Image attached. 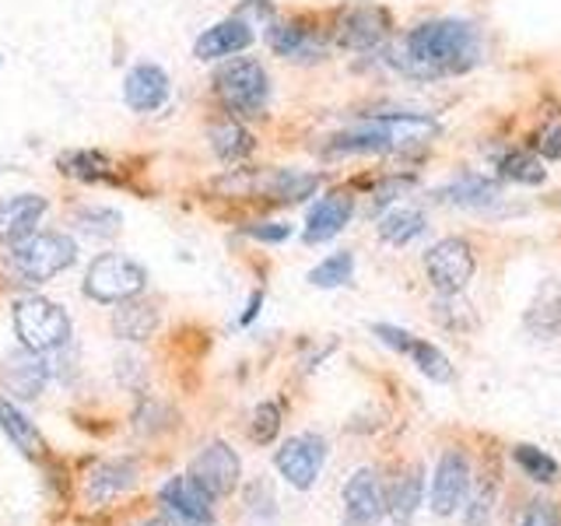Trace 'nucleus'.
<instances>
[{"instance_id":"1","label":"nucleus","mask_w":561,"mask_h":526,"mask_svg":"<svg viewBox=\"0 0 561 526\" xmlns=\"http://www.w3.org/2000/svg\"><path fill=\"white\" fill-rule=\"evenodd\" d=\"M481 60V35L460 18H432L417 25L403 39V53L397 64L411 78H449L463 75Z\"/></svg>"},{"instance_id":"2","label":"nucleus","mask_w":561,"mask_h":526,"mask_svg":"<svg viewBox=\"0 0 561 526\" xmlns=\"http://www.w3.org/2000/svg\"><path fill=\"white\" fill-rule=\"evenodd\" d=\"M78 263V242L64 232H32L22 242H11L4 250V271L11 285L39 288L57 274Z\"/></svg>"},{"instance_id":"3","label":"nucleus","mask_w":561,"mask_h":526,"mask_svg":"<svg viewBox=\"0 0 561 526\" xmlns=\"http://www.w3.org/2000/svg\"><path fill=\"white\" fill-rule=\"evenodd\" d=\"M215 92H218L221 105L228 110V116L256 119V116H263V110H267L271 78H267V70H263L260 60H253V57H232L228 64L218 67Z\"/></svg>"},{"instance_id":"4","label":"nucleus","mask_w":561,"mask_h":526,"mask_svg":"<svg viewBox=\"0 0 561 526\" xmlns=\"http://www.w3.org/2000/svg\"><path fill=\"white\" fill-rule=\"evenodd\" d=\"M14 320V333L22 347L39 351V355H49V351H60L70 341V316L64 312V306L49 302L43 295H25L18 298L11 309Z\"/></svg>"},{"instance_id":"5","label":"nucleus","mask_w":561,"mask_h":526,"mask_svg":"<svg viewBox=\"0 0 561 526\" xmlns=\"http://www.w3.org/2000/svg\"><path fill=\"white\" fill-rule=\"evenodd\" d=\"M148 288V271L123 253H102L84 274V295L99 306H119Z\"/></svg>"},{"instance_id":"6","label":"nucleus","mask_w":561,"mask_h":526,"mask_svg":"<svg viewBox=\"0 0 561 526\" xmlns=\"http://www.w3.org/2000/svg\"><path fill=\"white\" fill-rule=\"evenodd\" d=\"M473 271H478V260L463 239H438L425 253V274L438 295H460L470 285Z\"/></svg>"},{"instance_id":"7","label":"nucleus","mask_w":561,"mask_h":526,"mask_svg":"<svg viewBox=\"0 0 561 526\" xmlns=\"http://www.w3.org/2000/svg\"><path fill=\"white\" fill-rule=\"evenodd\" d=\"M274 464L280 470V478L291 488L306 491L316 484V478H320V470L327 464V443L320 435H295L277 449Z\"/></svg>"},{"instance_id":"8","label":"nucleus","mask_w":561,"mask_h":526,"mask_svg":"<svg viewBox=\"0 0 561 526\" xmlns=\"http://www.w3.org/2000/svg\"><path fill=\"white\" fill-rule=\"evenodd\" d=\"M390 35V14L376 4H358V8H344L337 14V25H333V39H337L344 49H376L386 43Z\"/></svg>"},{"instance_id":"9","label":"nucleus","mask_w":561,"mask_h":526,"mask_svg":"<svg viewBox=\"0 0 561 526\" xmlns=\"http://www.w3.org/2000/svg\"><path fill=\"white\" fill-rule=\"evenodd\" d=\"M239 473H242L239 453L228 443L204 446L197 456H193V464H190V478L197 481L204 491H210L215 499L232 495L236 484H239Z\"/></svg>"},{"instance_id":"10","label":"nucleus","mask_w":561,"mask_h":526,"mask_svg":"<svg viewBox=\"0 0 561 526\" xmlns=\"http://www.w3.org/2000/svg\"><path fill=\"white\" fill-rule=\"evenodd\" d=\"M49 376H53L49 362L39 355V351H28V347H18L0 362V382H4V390L18 400L39 397L46 390Z\"/></svg>"},{"instance_id":"11","label":"nucleus","mask_w":561,"mask_h":526,"mask_svg":"<svg viewBox=\"0 0 561 526\" xmlns=\"http://www.w3.org/2000/svg\"><path fill=\"white\" fill-rule=\"evenodd\" d=\"M470 491V464L460 449H449L443 453V460L435 467V478H432V508L435 516H453L460 502L467 499Z\"/></svg>"},{"instance_id":"12","label":"nucleus","mask_w":561,"mask_h":526,"mask_svg":"<svg viewBox=\"0 0 561 526\" xmlns=\"http://www.w3.org/2000/svg\"><path fill=\"white\" fill-rule=\"evenodd\" d=\"M267 46L285 60L312 64L327 53V39L320 28H312L309 22H271L267 25Z\"/></svg>"},{"instance_id":"13","label":"nucleus","mask_w":561,"mask_h":526,"mask_svg":"<svg viewBox=\"0 0 561 526\" xmlns=\"http://www.w3.org/2000/svg\"><path fill=\"white\" fill-rule=\"evenodd\" d=\"M379 127V134L386 137L390 151H417L432 145V140L443 134V127L432 116H417V113H390V116H368Z\"/></svg>"},{"instance_id":"14","label":"nucleus","mask_w":561,"mask_h":526,"mask_svg":"<svg viewBox=\"0 0 561 526\" xmlns=\"http://www.w3.org/2000/svg\"><path fill=\"white\" fill-rule=\"evenodd\" d=\"M386 513V495L373 470H358L344 484V526H376Z\"/></svg>"},{"instance_id":"15","label":"nucleus","mask_w":561,"mask_h":526,"mask_svg":"<svg viewBox=\"0 0 561 526\" xmlns=\"http://www.w3.org/2000/svg\"><path fill=\"white\" fill-rule=\"evenodd\" d=\"M49 201L43 193H18V197L0 201V242H22L32 232H39V221L46 218Z\"/></svg>"},{"instance_id":"16","label":"nucleus","mask_w":561,"mask_h":526,"mask_svg":"<svg viewBox=\"0 0 561 526\" xmlns=\"http://www.w3.org/2000/svg\"><path fill=\"white\" fill-rule=\"evenodd\" d=\"M158 502H162L172 516H180V519H190V523H210L215 519V495L210 491H204L197 481L190 478H172L162 484V491H158Z\"/></svg>"},{"instance_id":"17","label":"nucleus","mask_w":561,"mask_h":526,"mask_svg":"<svg viewBox=\"0 0 561 526\" xmlns=\"http://www.w3.org/2000/svg\"><path fill=\"white\" fill-rule=\"evenodd\" d=\"M253 43V25H245L242 18H225V22L210 25L197 43H193V57L197 60H225L236 53L250 49Z\"/></svg>"},{"instance_id":"18","label":"nucleus","mask_w":561,"mask_h":526,"mask_svg":"<svg viewBox=\"0 0 561 526\" xmlns=\"http://www.w3.org/2000/svg\"><path fill=\"white\" fill-rule=\"evenodd\" d=\"M123 99L134 113H154L169 99V75L158 64H137L123 78Z\"/></svg>"},{"instance_id":"19","label":"nucleus","mask_w":561,"mask_h":526,"mask_svg":"<svg viewBox=\"0 0 561 526\" xmlns=\"http://www.w3.org/2000/svg\"><path fill=\"white\" fill-rule=\"evenodd\" d=\"M351 215H355V197H351V193H344V190L327 193L306 218V242L312 245V242L333 239L351 221Z\"/></svg>"},{"instance_id":"20","label":"nucleus","mask_w":561,"mask_h":526,"mask_svg":"<svg viewBox=\"0 0 561 526\" xmlns=\"http://www.w3.org/2000/svg\"><path fill=\"white\" fill-rule=\"evenodd\" d=\"M438 204H453V207H488L499 201V183L491 175H478V172H463L456 175L453 183H446L443 190H435Z\"/></svg>"},{"instance_id":"21","label":"nucleus","mask_w":561,"mask_h":526,"mask_svg":"<svg viewBox=\"0 0 561 526\" xmlns=\"http://www.w3.org/2000/svg\"><path fill=\"white\" fill-rule=\"evenodd\" d=\"M256 190L263 197H274L280 204H298L312 197L320 190V175L312 172H295V169H274V172H263L256 180Z\"/></svg>"},{"instance_id":"22","label":"nucleus","mask_w":561,"mask_h":526,"mask_svg":"<svg viewBox=\"0 0 561 526\" xmlns=\"http://www.w3.org/2000/svg\"><path fill=\"white\" fill-rule=\"evenodd\" d=\"M526 330L534 338H558L561 333V281H543L526 309Z\"/></svg>"},{"instance_id":"23","label":"nucleus","mask_w":561,"mask_h":526,"mask_svg":"<svg viewBox=\"0 0 561 526\" xmlns=\"http://www.w3.org/2000/svg\"><path fill=\"white\" fill-rule=\"evenodd\" d=\"M210 148H215L221 162H242L245 155H253L256 140L236 116H225L218 123H210Z\"/></svg>"},{"instance_id":"24","label":"nucleus","mask_w":561,"mask_h":526,"mask_svg":"<svg viewBox=\"0 0 561 526\" xmlns=\"http://www.w3.org/2000/svg\"><path fill=\"white\" fill-rule=\"evenodd\" d=\"M113 330L123 341H148L158 330V309L148 302H137V298H127L113 312Z\"/></svg>"},{"instance_id":"25","label":"nucleus","mask_w":561,"mask_h":526,"mask_svg":"<svg viewBox=\"0 0 561 526\" xmlns=\"http://www.w3.org/2000/svg\"><path fill=\"white\" fill-rule=\"evenodd\" d=\"M134 484V467L130 464H102L88 473V484H84V495L92 505H105L113 502L119 491H127Z\"/></svg>"},{"instance_id":"26","label":"nucleus","mask_w":561,"mask_h":526,"mask_svg":"<svg viewBox=\"0 0 561 526\" xmlns=\"http://www.w3.org/2000/svg\"><path fill=\"white\" fill-rule=\"evenodd\" d=\"M0 428H4V435L11 438V443L22 449L25 456H32V460H39L43 456V435L35 432L32 421L14 408V403L8 397H0Z\"/></svg>"},{"instance_id":"27","label":"nucleus","mask_w":561,"mask_h":526,"mask_svg":"<svg viewBox=\"0 0 561 526\" xmlns=\"http://www.w3.org/2000/svg\"><path fill=\"white\" fill-rule=\"evenodd\" d=\"M417 505H421V470L411 467L393 481L390 495H386V513L393 516L397 526H408L417 513Z\"/></svg>"},{"instance_id":"28","label":"nucleus","mask_w":561,"mask_h":526,"mask_svg":"<svg viewBox=\"0 0 561 526\" xmlns=\"http://www.w3.org/2000/svg\"><path fill=\"white\" fill-rule=\"evenodd\" d=\"M70 225H75L78 232L88 236V239H116L119 228H123V218H119V210H113V207L92 204V207H78L75 218H70Z\"/></svg>"},{"instance_id":"29","label":"nucleus","mask_w":561,"mask_h":526,"mask_svg":"<svg viewBox=\"0 0 561 526\" xmlns=\"http://www.w3.org/2000/svg\"><path fill=\"white\" fill-rule=\"evenodd\" d=\"M499 172L505 175V180H513V183H526V186H537L543 183V165H540V158L537 151L530 148H513V151H505L499 158Z\"/></svg>"},{"instance_id":"30","label":"nucleus","mask_w":561,"mask_h":526,"mask_svg":"<svg viewBox=\"0 0 561 526\" xmlns=\"http://www.w3.org/2000/svg\"><path fill=\"white\" fill-rule=\"evenodd\" d=\"M425 232V215L421 210H393L379 221V239H386L390 245H408L411 239H417Z\"/></svg>"},{"instance_id":"31","label":"nucleus","mask_w":561,"mask_h":526,"mask_svg":"<svg viewBox=\"0 0 561 526\" xmlns=\"http://www.w3.org/2000/svg\"><path fill=\"white\" fill-rule=\"evenodd\" d=\"M351 274H355V256L351 253H333L327 256L320 267L309 271V285L316 288H341L351 281Z\"/></svg>"},{"instance_id":"32","label":"nucleus","mask_w":561,"mask_h":526,"mask_svg":"<svg viewBox=\"0 0 561 526\" xmlns=\"http://www.w3.org/2000/svg\"><path fill=\"white\" fill-rule=\"evenodd\" d=\"M408 355L414 358V365H417L428 379H435V382H449V379H453V365H449V358H446L435 344H428V341H411Z\"/></svg>"},{"instance_id":"33","label":"nucleus","mask_w":561,"mask_h":526,"mask_svg":"<svg viewBox=\"0 0 561 526\" xmlns=\"http://www.w3.org/2000/svg\"><path fill=\"white\" fill-rule=\"evenodd\" d=\"M513 460L526 470V478H534L537 484L558 481V464L543 449H537V446H516L513 449Z\"/></svg>"},{"instance_id":"34","label":"nucleus","mask_w":561,"mask_h":526,"mask_svg":"<svg viewBox=\"0 0 561 526\" xmlns=\"http://www.w3.org/2000/svg\"><path fill=\"white\" fill-rule=\"evenodd\" d=\"M60 169L70 172V175H78V180L84 183H102L105 175V158L102 155H92V151H70V155H60Z\"/></svg>"},{"instance_id":"35","label":"nucleus","mask_w":561,"mask_h":526,"mask_svg":"<svg viewBox=\"0 0 561 526\" xmlns=\"http://www.w3.org/2000/svg\"><path fill=\"white\" fill-rule=\"evenodd\" d=\"M530 151H537L540 158H561V110L543 113L540 127L530 137Z\"/></svg>"},{"instance_id":"36","label":"nucleus","mask_w":561,"mask_h":526,"mask_svg":"<svg viewBox=\"0 0 561 526\" xmlns=\"http://www.w3.org/2000/svg\"><path fill=\"white\" fill-rule=\"evenodd\" d=\"M277 432H280V408L277 403H260L253 414V438L260 446H267L277 438Z\"/></svg>"},{"instance_id":"37","label":"nucleus","mask_w":561,"mask_h":526,"mask_svg":"<svg viewBox=\"0 0 561 526\" xmlns=\"http://www.w3.org/2000/svg\"><path fill=\"white\" fill-rule=\"evenodd\" d=\"M414 186V175H386V180L376 186V197H373V210L386 207V204H393L397 197H403Z\"/></svg>"},{"instance_id":"38","label":"nucleus","mask_w":561,"mask_h":526,"mask_svg":"<svg viewBox=\"0 0 561 526\" xmlns=\"http://www.w3.org/2000/svg\"><path fill=\"white\" fill-rule=\"evenodd\" d=\"M236 18H242L245 25H253V22L271 25L274 22V4H271V0H245V4L236 11Z\"/></svg>"},{"instance_id":"39","label":"nucleus","mask_w":561,"mask_h":526,"mask_svg":"<svg viewBox=\"0 0 561 526\" xmlns=\"http://www.w3.org/2000/svg\"><path fill=\"white\" fill-rule=\"evenodd\" d=\"M488 516H491V484H484L478 495H473L467 508V526H488Z\"/></svg>"},{"instance_id":"40","label":"nucleus","mask_w":561,"mask_h":526,"mask_svg":"<svg viewBox=\"0 0 561 526\" xmlns=\"http://www.w3.org/2000/svg\"><path fill=\"white\" fill-rule=\"evenodd\" d=\"M523 526H558V513H554V505H551V502H534L530 508H526Z\"/></svg>"},{"instance_id":"41","label":"nucleus","mask_w":561,"mask_h":526,"mask_svg":"<svg viewBox=\"0 0 561 526\" xmlns=\"http://www.w3.org/2000/svg\"><path fill=\"white\" fill-rule=\"evenodd\" d=\"M376 330V338L382 341V344H390V347H397V351H403L408 355V347H411V333H403V330H397V327H390V323H376L373 327Z\"/></svg>"},{"instance_id":"42","label":"nucleus","mask_w":561,"mask_h":526,"mask_svg":"<svg viewBox=\"0 0 561 526\" xmlns=\"http://www.w3.org/2000/svg\"><path fill=\"white\" fill-rule=\"evenodd\" d=\"M245 236H253L260 242H285L291 236V228L277 225V221H271V225H250V228H245Z\"/></svg>"},{"instance_id":"43","label":"nucleus","mask_w":561,"mask_h":526,"mask_svg":"<svg viewBox=\"0 0 561 526\" xmlns=\"http://www.w3.org/2000/svg\"><path fill=\"white\" fill-rule=\"evenodd\" d=\"M145 526H197V523H190V519H180V516H158V519H151V523H145Z\"/></svg>"},{"instance_id":"44","label":"nucleus","mask_w":561,"mask_h":526,"mask_svg":"<svg viewBox=\"0 0 561 526\" xmlns=\"http://www.w3.org/2000/svg\"><path fill=\"white\" fill-rule=\"evenodd\" d=\"M260 306H263V295H260V291H253V298H250V309L242 312V323H253V316L260 312Z\"/></svg>"}]
</instances>
